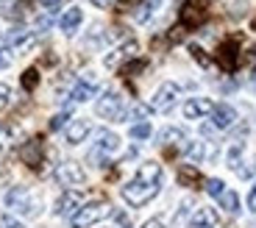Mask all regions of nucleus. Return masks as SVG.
Returning a JSON list of instances; mask_svg holds the SVG:
<instances>
[{
	"label": "nucleus",
	"instance_id": "f257e3e1",
	"mask_svg": "<svg viewBox=\"0 0 256 228\" xmlns=\"http://www.w3.org/2000/svg\"><path fill=\"white\" fill-rule=\"evenodd\" d=\"M159 190H162V167L156 164V162H145V164L136 170V176L122 186V200H126L128 206L140 209V206L154 200V198L159 195Z\"/></svg>",
	"mask_w": 256,
	"mask_h": 228
},
{
	"label": "nucleus",
	"instance_id": "f03ea898",
	"mask_svg": "<svg viewBox=\"0 0 256 228\" xmlns=\"http://www.w3.org/2000/svg\"><path fill=\"white\" fill-rule=\"evenodd\" d=\"M112 214V206L106 200H95V203H86V206H81V209L72 214L70 226L72 228H90L95 226V222L106 220V217Z\"/></svg>",
	"mask_w": 256,
	"mask_h": 228
},
{
	"label": "nucleus",
	"instance_id": "7ed1b4c3",
	"mask_svg": "<svg viewBox=\"0 0 256 228\" xmlns=\"http://www.w3.org/2000/svg\"><path fill=\"white\" fill-rule=\"evenodd\" d=\"M6 206H8V209H14V212H22L26 217H36L39 209H42L39 198L31 195L26 186H14V190L8 192V195H6Z\"/></svg>",
	"mask_w": 256,
	"mask_h": 228
},
{
	"label": "nucleus",
	"instance_id": "20e7f679",
	"mask_svg": "<svg viewBox=\"0 0 256 228\" xmlns=\"http://www.w3.org/2000/svg\"><path fill=\"white\" fill-rule=\"evenodd\" d=\"M114 150H120V136L112 134V131H98V142H95V148L90 150V156H86V158L100 164L103 158L109 156V153H114Z\"/></svg>",
	"mask_w": 256,
	"mask_h": 228
},
{
	"label": "nucleus",
	"instance_id": "39448f33",
	"mask_svg": "<svg viewBox=\"0 0 256 228\" xmlns=\"http://www.w3.org/2000/svg\"><path fill=\"white\" fill-rule=\"evenodd\" d=\"M56 181L62 186H81L86 181V172H84V167L78 162H62L56 167Z\"/></svg>",
	"mask_w": 256,
	"mask_h": 228
},
{
	"label": "nucleus",
	"instance_id": "423d86ee",
	"mask_svg": "<svg viewBox=\"0 0 256 228\" xmlns=\"http://www.w3.org/2000/svg\"><path fill=\"white\" fill-rule=\"evenodd\" d=\"M98 114L106 117V120H120L122 117V95L109 89L103 98H98Z\"/></svg>",
	"mask_w": 256,
	"mask_h": 228
},
{
	"label": "nucleus",
	"instance_id": "0eeeda50",
	"mask_svg": "<svg viewBox=\"0 0 256 228\" xmlns=\"http://www.w3.org/2000/svg\"><path fill=\"white\" fill-rule=\"evenodd\" d=\"M178 95H181L178 84H173V81L162 84V86L156 89V98H154V108H156V112H170V108L176 106V100H178Z\"/></svg>",
	"mask_w": 256,
	"mask_h": 228
},
{
	"label": "nucleus",
	"instance_id": "6e6552de",
	"mask_svg": "<svg viewBox=\"0 0 256 228\" xmlns=\"http://www.w3.org/2000/svg\"><path fill=\"white\" fill-rule=\"evenodd\" d=\"M212 108H214V103H212L209 98H190V100L184 103V117L186 120H200V117H206Z\"/></svg>",
	"mask_w": 256,
	"mask_h": 228
},
{
	"label": "nucleus",
	"instance_id": "1a4fd4ad",
	"mask_svg": "<svg viewBox=\"0 0 256 228\" xmlns=\"http://www.w3.org/2000/svg\"><path fill=\"white\" fill-rule=\"evenodd\" d=\"M20 156H22V162H26L28 167H34L36 170L39 164H42V156H45V145H42V140H31L22 145V150H20Z\"/></svg>",
	"mask_w": 256,
	"mask_h": 228
},
{
	"label": "nucleus",
	"instance_id": "9d476101",
	"mask_svg": "<svg viewBox=\"0 0 256 228\" xmlns=\"http://www.w3.org/2000/svg\"><path fill=\"white\" fill-rule=\"evenodd\" d=\"M78 206H81V192L70 190V192H64V195L56 200V214H58V217L76 214V212H78Z\"/></svg>",
	"mask_w": 256,
	"mask_h": 228
},
{
	"label": "nucleus",
	"instance_id": "9b49d317",
	"mask_svg": "<svg viewBox=\"0 0 256 228\" xmlns=\"http://www.w3.org/2000/svg\"><path fill=\"white\" fill-rule=\"evenodd\" d=\"M218 62H220V67H223L226 72H231L234 67H237V39H228V42L220 44Z\"/></svg>",
	"mask_w": 256,
	"mask_h": 228
},
{
	"label": "nucleus",
	"instance_id": "f8f14e48",
	"mask_svg": "<svg viewBox=\"0 0 256 228\" xmlns=\"http://www.w3.org/2000/svg\"><path fill=\"white\" fill-rule=\"evenodd\" d=\"M234 120H237V112L228 103H220V106L212 108V122H214V128H231Z\"/></svg>",
	"mask_w": 256,
	"mask_h": 228
},
{
	"label": "nucleus",
	"instance_id": "ddd939ff",
	"mask_svg": "<svg viewBox=\"0 0 256 228\" xmlns=\"http://www.w3.org/2000/svg\"><path fill=\"white\" fill-rule=\"evenodd\" d=\"M95 92H98V84H95V78H81V81L72 86V92H70V98L76 103H84V100H90V98H95Z\"/></svg>",
	"mask_w": 256,
	"mask_h": 228
},
{
	"label": "nucleus",
	"instance_id": "4468645a",
	"mask_svg": "<svg viewBox=\"0 0 256 228\" xmlns=\"http://www.w3.org/2000/svg\"><path fill=\"white\" fill-rule=\"evenodd\" d=\"M90 131H92V126H90V120H72L70 126H67V142L70 145H78V142H84L86 136H90Z\"/></svg>",
	"mask_w": 256,
	"mask_h": 228
},
{
	"label": "nucleus",
	"instance_id": "2eb2a0df",
	"mask_svg": "<svg viewBox=\"0 0 256 228\" xmlns=\"http://www.w3.org/2000/svg\"><path fill=\"white\" fill-rule=\"evenodd\" d=\"M6 42H8V48L28 50V48L34 44V36H31V31H26V28H14V31L6 34Z\"/></svg>",
	"mask_w": 256,
	"mask_h": 228
},
{
	"label": "nucleus",
	"instance_id": "dca6fc26",
	"mask_svg": "<svg viewBox=\"0 0 256 228\" xmlns=\"http://www.w3.org/2000/svg\"><path fill=\"white\" fill-rule=\"evenodd\" d=\"M81 22H84V12L78 6H72V8H67V12H64V17H62V22H58V26H62L64 34H76Z\"/></svg>",
	"mask_w": 256,
	"mask_h": 228
},
{
	"label": "nucleus",
	"instance_id": "f3484780",
	"mask_svg": "<svg viewBox=\"0 0 256 228\" xmlns=\"http://www.w3.org/2000/svg\"><path fill=\"white\" fill-rule=\"evenodd\" d=\"M206 17V6H198V3H190L186 0V6H184V12H181V20H184V26H198L200 20Z\"/></svg>",
	"mask_w": 256,
	"mask_h": 228
},
{
	"label": "nucleus",
	"instance_id": "a211bd4d",
	"mask_svg": "<svg viewBox=\"0 0 256 228\" xmlns=\"http://www.w3.org/2000/svg\"><path fill=\"white\" fill-rule=\"evenodd\" d=\"M190 228H218V214L214 209H198L195 217H192Z\"/></svg>",
	"mask_w": 256,
	"mask_h": 228
},
{
	"label": "nucleus",
	"instance_id": "6ab92c4d",
	"mask_svg": "<svg viewBox=\"0 0 256 228\" xmlns=\"http://www.w3.org/2000/svg\"><path fill=\"white\" fill-rule=\"evenodd\" d=\"M134 53H136V42H128V44H122V48H117L114 53H109V56L103 58V64H106V67H117L122 58H131Z\"/></svg>",
	"mask_w": 256,
	"mask_h": 228
},
{
	"label": "nucleus",
	"instance_id": "aec40b11",
	"mask_svg": "<svg viewBox=\"0 0 256 228\" xmlns=\"http://www.w3.org/2000/svg\"><path fill=\"white\" fill-rule=\"evenodd\" d=\"M156 140H159V145L162 148H167V145H178V142H184L186 140V134L181 131V128H164V131H159V136H156Z\"/></svg>",
	"mask_w": 256,
	"mask_h": 228
},
{
	"label": "nucleus",
	"instance_id": "412c9836",
	"mask_svg": "<svg viewBox=\"0 0 256 228\" xmlns=\"http://www.w3.org/2000/svg\"><path fill=\"white\" fill-rule=\"evenodd\" d=\"M178 181H181L184 186H198V184H200V172H198V167L181 164V167H178Z\"/></svg>",
	"mask_w": 256,
	"mask_h": 228
},
{
	"label": "nucleus",
	"instance_id": "4be33fe9",
	"mask_svg": "<svg viewBox=\"0 0 256 228\" xmlns=\"http://www.w3.org/2000/svg\"><path fill=\"white\" fill-rule=\"evenodd\" d=\"M220 206H223L228 214H237V212H240V198H237V192H228V190H226L223 195H220Z\"/></svg>",
	"mask_w": 256,
	"mask_h": 228
},
{
	"label": "nucleus",
	"instance_id": "5701e85b",
	"mask_svg": "<svg viewBox=\"0 0 256 228\" xmlns=\"http://www.w3.org/2000/svg\"><path fill=\"white\" fill-rule=\"evenodd\" d=\"M206 192H209L212 198H220L226 192V184L220 181V178H209V181H206Z\"/></svg>",
	"mask_w": 256,
	"mask_h": 228
},
{
	"label": "nucleus",
	"instance_id": "b1692460",
	"mask_svg": "<svg viewBox=\"0 0 256 228\" xmlns=\"http://www.w3.org/2000/svg\"><path fill=\"white\" fill-rule=\"evenodd\" d=\"M131 136L134 140H148L150 136V122H140V126L131 128Z\"/></svg>",
	"mask_w": 256,
	"mask_h": 228
},
{
	"label": "nucleus",
	"instance_id": "393cba45",
	"mask_svg": "<svg viewBox=\"0 0 256 228\" xmlns=\"http://www.w3.org/2000/svg\"><path fill=\"white\" fill-rule=\"evenodd\" d=\"M36 84H39V72L36 70H26V72H22V86H26L28 92H31Z\"/></svg>",
	"mask_w": 256,
	"mask_h": 228
},
{
	"label": "nucleus",
	"instance_id": "a878e982",
	"mask_svg": "<svg viewBox=\"0 0 256 228\" xmlns=\"http://www.w3.org/2000/svg\"><path fill=\"white\" fill-rule=\"evenodd\" d=\"M148 114H150V108H148V106H142V103H134V106H131V112H128L126 117H136V120H145Z\"/></svg>",
	"mask_w": 256,
	"mask_h": 228
},
{
	"label": "nucleus",
	"instance_id": "bb28decb",
	"mask_svg": "<svg viewBox=\"0 0 256 228\" xmlns=\"http://www.w3.org/2000/svg\"><path fill=\"white\" fill-rule=\"evenodd\" d=\"M190 53H192V58H195V62H200L204 67H209V56H206V53L200 50L198 44H190Z\"/></svg>",
	"mask_w": 256,
	"mask_h": 228
},
{
	"label": "nucleus",
	"instance_id": "cd10ccee",
	"mask_svg": "<svg viewBox=\"0 0 256 228\" xmlns=\"http://www.w3.org/2000/svg\"><path fill=\"white\" fill-rule=\"evenodd\" d=\"M142 70H145V62H131V64L122 67V76H136V72H142Z\"/></svg>",
	"mask_w": 256,
	"mask_h": 228
},
{
	"label": "nucleus",
	"instance_id": "c85d7f7f",
	"mask_svg": "<svg viewBox=\"0 0 256 228\" xmlns=\"http://www.w3.org/2000/svg\"><path fill=\"white\" fill-rule=\"evenodd\" d=\"M67 120H70V112H62V114H56V117L50 120V131H58V128H62Z\"/></svg>",
	"mask_w": 256,
	"mask_h": 228
},
{
	"label": "nucleus",
	"instance_id": "c756f323",
	"mask_svg": "<svg viewBox=\"0 0 256 228\" xmlns=\"http://www.w3.org/2000/svg\"><path fill=\"white\" fill-rule=\"evenodd\" d=\"M0 228H26L20 220H14V217H0Z\"/></svg>",
	"mask_w": 256,
	"mask_h": 228
},
{
	"label": "nucleus",
	"instance_id": "7c9ffc66",
	"mask_svg": "<svg viewBox=\"0 0 256 228\" xmlns=\"http://www.w3.org/2000/svg\"><path fill=\"white\" fill-rule=\"evenodd\" d=\"M8 98H12V89H8V84H0V108L8 103Z\"/></svg>",
	"mask_w": 256,
	"mask_h": 228
},
{
	"label": "nucleus",
	"instance_id": "2f4dec72",
	"mask_svg": "<svg viewBox=\"0 0 256 228\" xmlns=\"http://www.w3.org/2000/svg\"><path fill=\"white\" fill-rule=\"evenodd\" d=\"M248 209L256 212V184L250 186V192H248Z\"/></svg>",
	"mask_w": 256,
	"mask_h": 228
},
{
	"label": "nucleus",
	"instance_id": "473e14b6",
	"mask_svg": "<svg viewBox=\"0 0 256 228\" xmlns=\"http://www.w3.org/2000/svg\"><path fill=\"white\" fill-rule=\"evenodd\" d=\"M8 64H12V56H8V50H0V70H6Z\"/></svg>",
	"mask_w": 256,
	"mask_h": 228
},
{
	"label": "nucleus",
	"instance_id": "72a5a7b5",
	"mask_svg": "<svg viewBox=\"0 0 256 228\" xmlns=\"http://www.w3.org/2000/svg\"><path fill=\"white\" fill-rule=\"evenodd\" d=\"M36 28H39V31H48V28H50V17H39L36 20Z\"/></svg>",
	"mask_w": 256,
	"mask_h": 228
},
{
	"label": "nucleus",
	"instance_id": "f704fd0d",
	"mask_svg": "<svg viewBox=\"0 0 256 228\" xmlns=\"http://www.w3.org/2000/svg\"><path fill=\"white\" fill-rule=\"evenodd\" d=\"M92 6H98V8H112V3H114V0H90Z\"/></svg>",
	"mask_w": 256,
	"mask_h": 228
},
{
	"label": "nucleus",
	"instance_id": "c9c22d12",
	"mask_svg": "<svg viewBox=\"0 0 256 228\" xmlns=\"http://www.w3.org/2000/svg\"><path fill=\"white\" fill-rule=\"evenodd\" d=\"M58 3H62V0H42V6H45L48 12H56V8H58Z\"/></svg>",
	"mask_w": 256,
	"mask_h": 228
},
{
	"label": "nucleus",
	"instance_id": "e433bc0d",
	"mask_svg": "<svg viewBox=\"0 0 256 228\" xmlns=\"http://www.w3.org/2000/svg\"><path fill=\"white\" fill-rule=\"evenodd\" d=\"M142 228H164V222H162V220H148Z\"/></svg>",
	"mask_w": 256,
	"mask_h": 228
},
{
	"label": "nucleus",
	"instance_id": "4c0bfd02",
	"mask_svg": "<svg viewBox=\"0 0 256 228\" xmlns=\"http://www.w3.org/2000/svg\"><path fill=\"white\" fill-rule=\"evenodd\" d=\"M136 3H140V0H120V8H122V12H126V8L136 6Z\"/></svg>",
	"mask_w": 256,
	"mask_h": 228
}]
</instances>
